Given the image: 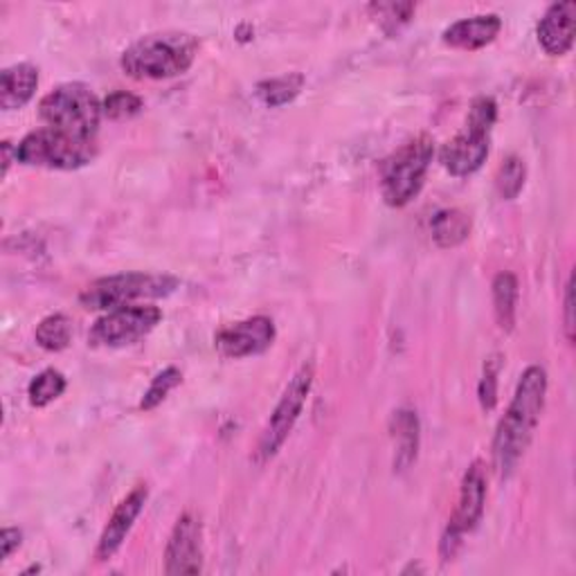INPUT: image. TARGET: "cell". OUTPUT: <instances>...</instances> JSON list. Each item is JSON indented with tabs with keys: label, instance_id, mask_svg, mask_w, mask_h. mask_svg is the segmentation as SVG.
Listing matches in <instances>:
<instances>
[{
	"label": "cell",
	"instance_id": "obj_6",
	"mask_svg": "<svg viewBox=\"0 0 576 576\" xmlns=\"http://www.w3.org/2000/svg\"><path fill=\"white\" fill-rule=\"evenodd\" d=\"M178 288V279L171 275L153 272H122L92 281L79 296V302L88 311H113L136 305L138 300L167 298Z\"/></svg>",
	"mask_w": 576,
	"mask_h": 576
},
{
	"label": "cell",
	"instance_id": "obj_23",
	"mask_svg": "<svg viewBox=\"0 0 576 576\" xmlns=\"http://www.w3.org/2000/svg\"><path fill=\"white\" fill-rule=\"evenodd\" d=\"M525 180H527V167H525V160L518 158V156H509L498 173H496V189L498 195L505 199V201H514L518 199V195L525 187Z\"/></svg>",
	"mask_w": 576,
	"mask_h": 576
},
{
	"label": "cell",
	"instance_id": "obj_21",
	"mask_svg": "<svg viewBox=\"0 0 576 576\" xmlns=\"http://www.w3.org/2000/svg\"><path fill=\"white\" fill-rule=\"evenodd\" d=\"M34 338L46 351H61L72 340V322L63 314H52L39 322Z\"/></svg>",
	"mask_w": 576,
	"mask_h": 576
},
{
	"label": "cell",
	"instance_id": "obj_14",
	"mask_svg": "<svg viewBox=\"0 0 576 576\" xmlns=\"http://www.w3.org/2000/svg\"><path fill=\"white\" fill-rule=\"evenodd\" d=\"M538 43L540 48L552 54L560 57L567 54L574 46L576 34V3H554L538 23Z\"/></svg>",
	"mask_w": 576,
	"mask_h": 576
},
{
	"label": "cell",
	"instance_id": "obj_28",
	"mask_svg": "<svg viewBox=\"0 0 576 576\" xmlns=\"http://www.w3.org/2000/svg\"><path fill=\"white\" fill-rule=\"evenodd\" d=\"M21 532L14 527H6L3 534H0V545H3V560L10 558L14 554V549L21 545Z\"/></svg>",
	"mask_w": 576,
	"mask_h": 576
},
{
	"label": "cell",
	"instance_id": "obj_10",
	"mask_svg": "<svg viewBox=\"0 0 576 576\" xmlns=\"http://www.w3.org/2000/svg\"><path fill=\"white\" fill-rule=\"evenodd\" d=\"M162 320V311L153 305H129L107 311L95 320L88 342L92 347L118 349L147 338Z\"/></svg>",
	"mask_w": 576,
	"mask_h": 576
},
{
	"label": "cell",
	"instance_id": "obj_26",
	"mask_svg": "<svg viewBox=\"0 0 576 576\" xmlns=\"http://www.w3.org/2000/svg\"><path fill=\"white\" fill-rule=\"evenodd\" d=\"M415 10H417V6H413V3H374V6H369V12H374L376 19H380L383 28L390 32L395 28L408 23L413 19Z\"/></svg>",
	"mask_w": 576,
	"mask_h": 576
},
{
	"label": "cell",
	"instance_id": "obj_1",
	"mask_svg": "<svg viewBox=\"0 0 576 576\" xmlns=\"http://www.w3.org/2000/svg\"><path fill=\"white\" fill-rule=\"evenodd\" d=\"M547 397V371L532 365L523 371L509 410L498 424L494 437V464L503 477L512 475L523 459L534 430L540 421Z\"/></svg>",
	"mask_w": 576,
	"mask_h": 576
},
{
	"label": "cell",
	"instance_id": "obj_18",
	"mask_svg": "<svg viewBox=\"0 0 576 576\" xmlns=\"http://www.w3.org/2000/svg\"><path fill=\"white\" fill-rule=\"evenodd\" d=\"M516 305H518V279L514 272H500L494 279V309L498 325L505 331H512L516 325Z\"/></svg>",
	"mask_w": 576,
	"mask_h": 576
},
{
	"label": "cell",
	"instance_id": "obj_17",
	"mask_svg": "<svg viewBox=\"0 0 576 576\" xmlns=\"http://www.w3.org/2000/svg\"><path fill=\"white\" fill-rule=\"evenodd\" d=\"M470 235V217L461 210H441L433 219V239L439 248H455Z\"/></svg>",
	"mask_w": 576,
	"mask_h": 576
},
{
	"label": "cell",
	"instance_id": "obj_13",
	"mask_svg": "<svg viewBox=\"0 0 576 576\" xmlns=\"http://www.w3.org/2000/svg\"><path fill=\"white\" fill-rule=\"evenodd\" d=\"M149 498V489L145 485H138L113 512V516L109 518L102 536H100V543H98V552H95V556H98V560H109L116 556V552L122 547L125 538L129 536L133 523L138 520V516L142 514L145 509V503Z\"/></svg>",
	"mask_w": 576,
	"mask_h": 576
},
{
	"label": "cell",
	"instance_id": "obj_4",
	"mask_svg": "<svg viewBox=\"0 0 576 576\" xmlns=\"http://www.w3.org/2000/svg\"><path fill=\"white\" fill-rule=\"evenodd\" d=\"M498 118V105L491 98H477L464 129L444 145L439 160L453 176H470L485 165L491 151V131Z\"/></svg>",
	"mask_w": 576,
	"mask_h": 576
},
{
	"label": "cell",
	"instance_id": "obj_11",
	"mask_svg": "<svg viewBox=\"0 0 576 576\" xmlns=\"http://www.w3.org/2000/svg\"><path fill=\"white\" fill-rule=\"evenodd\" d=\"M165 572L169 576L203 572V529L197 516L182 514L167 540Z\"/></svg>",
	"mask_w": 576,
	"mask_h": 576
},
{
	"label": "cell",
	"instance_id": "obj_15",
	"mask_svg": "<svg viewBox=\"0 0 576 576\" xmlns=\"http://www.w3.org/2000/svg\"><path fill=\"white\" fill-rule=\"evenodd\" d=\"M500 30H503V19L498 14H477L446 28L441 39L446 46L457 50H479L496 41Z\"/></svg>",
	"mask_w": 576,
	"mask_h": 576
},
{
	"label": "cell",
	"instance_id": "obj_2",
	"mask_svg": "<svg viewBox=\"0 0 576 576\" xmlns=\"http://www.w3.org/2000/svg\"><path fill=\"white\" fill-rule=\"evenodd\" d=\"M199 54V39L187 32H156L129 46L120 59L133 79H169L182 75Z\"/></svg>",
	"mask_w": 576,
	"mask_h": 576
},
{
	"label": "cell",
	"instance_id": "obj_30",
	"mask_svg": "<svg viewBox=\"0 0 576 576\" xmlns=\"http://www.w3.org/2000/svg\"><path fill=\"white\" fill-rule=\"evenodd\" d=\"M12 142H3V176H8L10 165H12Z\"/></svg>",
	"mask_w": 576,
	"mask_h": 576
},
{
	"label": "cell",
	"instance_id": "obj_12",
	"mask_svg": "<svg viewBox=\"0 0 576 576\" xmlns=\"http://www.w3.org/2000/svg\"><path fill=\"white\" fill-rule=\"evenodd\" d=\"M275 340V322L266 316H255L221 329L215 338L217 351L226 358H248L264 354Z\"/></svg>",
	"mask_w": 576,
	"mask_h": 576
},
{
	"label": "cell",
	"instance_id": "obj_27",
	"mask_svg": "<svg viewBox=\"0 0 576 576\" xmlns=\"http://www.w3.org/2000/svg\"><path fill=\"white\" fill-rule=\"evenodd\" d=\"M477 397L487 413L496 408V404H498V363L489 360L485 365V374H483V380H479Z\"/></svg>",
	"mask_w": 576,
	"mask_h": 576
},
{
	"label": "cell",
	"instance_id": "obj_9",
	"mask_svg": "<svg viewBox=\"0 0 576 576\" xmlns=\"http://www.w3.org/2000/svg\"><path fill=\"white\" fill-rule=\"evenodd\" d=\"M485 505H487V475H485L483 461H475L464 473L457 507L441 536L439 552L444 560H450L457 554L464 536L470 534L477 527V523L483 520Z\"/></svg>",
	"mask_w": 576,
	"mask_h": 576
},
{
	"label": "cell",
	"instance_id": "obj_7",
	"mask_svg": "<svg viewBox=\"0 0 576 576\" xmlns=\"http://www.w3.org/2000/svg\"><path fill=\"white\" fill-rule=\"evenodd\" d=\"M98 156L95 140H83L57 129H37L17 147V160L28 167H46L72 171L86 167Z\"/></svg>",
	"mask_w": 576,
	"mask_h": 576
},
{
	"label": "cell",
	"instance_id": "obj_5",
	"mask_svg": "<svg viewBox=\"0 0 576 576\" xmlns=\"http://www.w3.org/2000/svg\"><path fill=\"white\" fill-rule=\"evenodd\" d=\"M435 156V142L421 133L399 147L380 169V195L390 208L408 206L424 187Z\"/></svg>",
	"mask_w": 576,
	"mask_h": 576
},
{
	"label": "cell",
	"instance_id": "obj_22",
	"mask_svg": "<svg viewBox=\"0 0 576 576\" xmlns=\"http://www.w3.org/2000/svg\"><path fill=\"white\" fill-rule=\"evenodd\" d=\"M66 386H68L66 376L59 369H43L41 374L34 376V380L28 388L30 404L34 408H46L66 393Z\"/></svg>",
	"mask_w": 576,
	"mask_h": 576
},
{
	"label": "cell",
	"instance_id": "obj_25",
	"mask_svg": "<svg viewBox=\"0 0 576 576\" xmlns=\"http://www.w3.org/2000/svg\"><path fill=\"white\" fill-rule=\"evenodd\" d=\"M142 100L133 92L116 90L102 102V113L109 120H129L142 111Z\"/></svg>",
	"mask_w": 576,
	"mask_h": 576
},
{
	"label": "cell",
	"instance_id": "obj_3",
	"mask_svg": "<svg viewBox=\"0 0 576 576\" xmlns=\"http://www.w3.org/2000/svg\"><path fill=\"white\" fill-rule=\"evenodd\" d=\"M39 113L50 129L95 140L105 118L102 102L95 90L81 81H68L52 88L39 105Z\"/></svg>",
	"mask_w": 576,
	"mask_h": 576
},
{
	"label": "cell",
	"instance_id": "obj_16",
	"mask_svg": "<svg viewBox=\"0 0 576 576\" xmlns=\"http://www.w3.org/2000/svg\"><path fill=\"white\" fill-rule=\"evenodd\" d=\"M39 68L32 63H14L0 72V107L3 111L23 109L37 92Z\"/></svg>",
	"mask_w": 576,
	"mask_h": 576
},
{
	"label": "cell",
	"instance_id": "obj_24",
	"mask_svg": "<svg viewBox=\"0 0 576 576\" xmlns=\"http://www.w3.org/2000/svg\"><path fill=\"white\" fill-rule=\"evenodd\" d=\"M180 380H182L180 369H176V367L162 369V371L151 380L149 390L145 393V397H142V401H140V408H142V410H153V408H158V406L167 399V395H169L176 386H180Z\"/></svg>",
	"mask_w": 576,
	"mask_h": 576
},
{
	"label": "cell",
	"instance_id": "obj_20",
	"mask_svg": "<svg viewBox=\"0 0 576 576\" xmlns=\"http://www.w3.org/2000/svg\"><path fill=\"white\" fill-rule=\"evenodd\" d=\"M395 435L399 441V453H397V466L404 470L417 459V446H419V421L417 415L410 410H399L395 415Z\"/></svg>",
	"mask_w": 576,
	"mask_h": 576
},
{
	"label": "cell",
	"instance_id": "obj_8",
	"mask_svg": "<svg viewBox=\"0 0 576 576\" xmlns=\"http://www.w3.org/2000/svg\"><path fill=\"white\" fill-rule=\"evenodd\" d=\"M314 376H316L314 363H305L298 369V374L291 378V383L286 386L279 404L275 406V410L259 437V444H257L259 461L272 459L277 455V450L284 446V441L288 439V435H291L294 426L298 424V419L305 410L307 397L314 386Z\"/></svg>",
	"mask_w": 576,
	"mask_h": 576
},
{
	"label": "cell",
	"instance_id": "obj_19",
	"mask_svg": "<svg viewBox=\"0 0 576 576\" xmlns=\"http://www.w3.org/2000/svg\"><path fill=\"white\" fill-rule=\"evenodd\" d=\"M305 86V77L300 72H291V75H281L268 81H261L257 86V98L266 105V107H284L288 102H294L300 90Z\"/></svg>",
	"mask_w": 576,
	"mask_h": 576
},
{
	"label": "cell",
	"instance_id": "obj_29",
	"mask_svg": "<svg viewBox=\"0 0 576 576\" xmlns=\"http://www.w3.org/2000/svg\"><path fill=\"white\" fill-rule=\"evenodd\" d=\"M563 309H565V334H567V340L572 342V340H574V318H572V311H574V302H572V279H567V286H565V302H563Z\"/></svg>",
	"mask_w": 576,
	"mask_h": 576
}]
</instances>
